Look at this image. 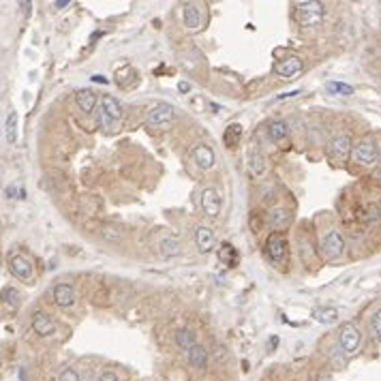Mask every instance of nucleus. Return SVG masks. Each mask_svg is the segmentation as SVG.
<instances>
[{"label":"nucleus","mask_w":381,"mask_h":381,"mask_svg":"<svg viewBox=\"0 0 381 381\" xmlns=\"http://www.w3.org/2000/svg\"><path fill=\"white\" fill-rule=\"evenodd\" d=\"M345 251V240L343 236L332 229V232L326 234V238H323V253H326L328 259H336V257H341Z\"/></svg>","instance_id":"nucleus-8"},{"label":"nucleus","mask_w":381,"mask_h":381,"mask_svg":"<svg viewBox=\"0 0 381 381\" xmlns=\"http://www.w3.org/2000/svg\"><path fill=\"white\" fill-rule=\"evenodd\" d=\"M193 159H195L199 169H212L214 163H217V154L210 146H197L193 150Z\"/></svg>","instance_id":"nucleus-13"},{"label":"nucleus","mask_w":381,"mask_h":381,"mask_svg":"<svg viewBox=\"0 0 381 381\" xmlns=\"http://www.w3.org/2000/svg\"><path fill=\"white\" fill-rule=\"evenodd\" d=\"M182 24L186 30H197L201 24V13L197 9V4L193 2H184L182 4Z\"/></svg>","instance_id":"nucleus-15"},{"label":"nucleus","mask_w":381,"mask_h":381,"mask_svg":"<svg viewBox=\"0 0 381 381\" xmlns=\"http://www.w3.org/2000/svg\"><path fill=\"white\" fill-rule=\"evenodd\" d=\"M247 167L253 178H261L265 174V156L261 154V150L257 146H251L247 150Z\"/></svg>","instance_id":"nucleus-10"},{"label":"nucleus","mask_w":381,"mask_h":381,"mask_svg":"<svg viewBox=\"0 0 381 381\" xmlns=\"http://www.w3.org/2000/svg\"><path fill=\"white\" fill-rule=\"evenodd\" d=\"M2 300H4V304H9V308H19L21 293L15 287H2Z\"/></svg>","instance_id":"nucleus-25"},{"label":"nucleus","mask_w":381,"mask_h":381,"mask_svg":"<svg viewBox=\"0 0 381 381\" xmlns=\"http://www.w3.org/2000/svg\"><path fill=\"white\" fill-rule=\"evenodd\" d=\"M371 332L375 339H381V308H377L371 317Z\"/></svg>","instance_id":"nucleus-30"},{"label":"nucleus","mask_w":381,"mask_h":381,"mask_svg":"<svg viewBox=\"0 0 381 381\" xmlns=\"http://www.w3.org/2000/svg\"><path fill=\"white\" fill-rule=\"evenodd\" d=\"M304 69V62L298 56H287L281 62L274 64V73L281 77V80H296V77L302 73Z\"/></svg>","instance_id":"nucleus-3"},{"label":"nucleus","mask_w":381,"mask_h":381,"mask_svg":"<svg viewBox=\"0 0 381 381\" xmlns=\"http://www.w3.org/2000/svg\"><path fill=\"white\" fill-rule=\"evenodd\" d=\"M375 178H377V180H379V182H381V167H379V169H377V174H375Z\"/></svg>","instance_id":"nucleus-38"},{"label":"nucleus","mask_w":381,"mask_h":381,"mask_svg":"<svg viewBox=\"0 0 381 381\" xmlns=\"http://www.w3.org/2000/svg\"><path fill=\"white\" fill-rule=\"evenodd\" d=\"M377 161H379V165H381V146L377 148Z\"/></svg>","instance_id":"nucleus-37"},{"label":"nucleus","mask_w":381,"mask_h":381,"mask_svg":"<svg viewBox=\"0 0 381 381\" xmlns=\"http://www.w3.org/2000/svg\"><path fill=\"white\" fill-rule=\"evenodd\" d=\"M219 257H221V261H225L227 265L238 263V253H236V249L232 247V244H223L221 251H219Z\"/></svg>","instance_id":"nucleus-27"},{"label":"nucleus","mask_w":381,"mask_h":381,"mask_svg":"<svg viewBox=\"0 0 381 381\" xmlns=\"http://www.w3.org/2000/svg\"><path fill=\"white\" fill-rule=\"evenodd\" d=\"M6 195H9V197H24L26 193H24V191H19L15 184H11V186H6Z\"/></svg>","instance_id":"nucleus-32"},{"label":"nucleus","mask_w":381,"mask_h":381,"mask_svg":"<svg viewBox=\"0 0 381 381\" xmlns=\"http://www.w3.org/2000/svg\"><path fill=\"white\" fill-rule=\"evenodd\" d=\"M360 330L356 328V323H343L341 326V332H339V343H341V349L345 354H356L358 347H360Z\"/></svg>","instance_id":"nucleus-2"},{"label":"nucleus","mask_w":381,"mask_h":381,"mask_svg":"<svg viewBox=\"0 0 381 381\" xmlns=\"http://www.w3.org/2000/svg\"><path fill=\"white\" fill-rule=\"evenodd\" d=\"M268 135H270V139L272 141H283L287 137V125L283 120H274V122H270V127H268Z\"/></svg>","instance_id":"nucleus-24"},{"label":"nucleus","mask_w":381,"mask_h":381,"mask_svg":"<svg viewBox=\"0 0 381 381\" xmlns=\"http://www.w3.org/2000/svg\"><path fill=\"white\" fill-rule=\"evenodd\" d=\"M32 330L37 332L39 336H49L56 330V323L52 321V317L45 313V311H34L32 313Z\"/></svg>","instance_id":"nucleus-12"},{"label":"nucleus","mask_w":381,"mask_h":381,"mask_svg":"<svg viewBox=\"0 0 381 381\" xmlns=\"http://www.w3.org/2000/svg\"><path fill=\"white\" fill-rule=\"evenodd\" d=\"M4 135H6V141L9 143L17 141V114L15 112H11L9 118L4 122Z\"/></svg>","instance_id":"nucleus-23"},{"label":"nucleus","mask_w":381,"mask_h":381,"mask_svg":"<svg viewBox=\"0 0 381 381\" xmlns=\"http://www.w3.org/2000/svg\"><path fill=\"white\" fill-rule=\"evenodd\" d=\"M58 381H84V377H82L75 369H71V366H69V369H64V371L60 373Z\"/></svg>","instance_id":"nucleus-31"},{"label":"nucleus","mask_w":381,"mask_h":381,"mask_svg":"<svg viewBox=\"0 0 381 381\" xmlns=\"http://www.w3.org/2000/svg\"><path fill=\"white\" fill-rule=\"evenodd\" d=\"M159 247H161L159 251H161L163 257H178V255L182 253V244H180V240H176V238H163Z\"/></svg>","instance_id":"nucleus-20"},{"label":"nucleus","mask_w":381,"mask_h":381,"mask_svg":"<svg viewBox=\"0 0 381 381\" xmlns=\"http://www.w3.org/2000/svg\"><path fill=\"white\" fill-rule=\"evenodd\" d=\"M54 302L58 306H73L75 302V289L67 283H60L54 287Z\"/></svg>","instance_id":"nucleus-17"},{"label":"nucleus","mask_w":381,"mask_h":381,"mask_svg":"<svg viewBox=\"0 0 381 381\" xmlns=\"http://www.w3.org/2000/svg\"><path fill=\"white\" fill-rule=\"evenodd\" d=\"M323 4L315 2V0H304V2L296 4V19L302 26H315L323 19Z\"/></svg>","instance_id":"nucleus-1"},{"label":"nucleus","mask_w":381,"mask_h":381,"mask_svg":"<svg viewBox=\"0 0 381 381\" xmlns=\"http://www.w3.org/2000/svg\"><path fill=\"white\" fill-rule=\"evenodd\" d=\"M354 161L358 165H371L377 161V146L371 139H362L354 146Z\"/></svg>","instance_id":"nucleus-5"},{"label":"nucleus","mask_w":381,"mask_h":381,"mask_svg":"<svg viewBox=\"0 0 381 381\" xmlns=\"http://www.w3.org/2000/svg\"><path fill=\"white\" fill-rule=\"evenodd\" d=\"M9 268L17 278H21V281H32V274H34L32 263H30V259H26L24 255H13L9 259Z\"/></svg>","instance_id":"nucleus-11"},{"label":"nucleus","mask_w":381,"mask_h":381,"mask_svg":"<svg viewBox=\"0 0 381 381\" xmlns=\"http://www.w3.org/2000/svg\"><path fill=\"white\" fill-rule=\"evenodd\" d=\"M189 364L195 366V369H204L208 364V351L201 347V345H195V347L189 351Z\"/></svg>","instance_id":"nucleus-22"},{"label":"nucleus","mask_w":381,"mask_h":381,"mask_svg":"<svg viewBox=\"0 0 381 381\" xmlns=\"http://www.w3.org/2000/svg\"><path fill=\"white\" fill-rule=\"evenodd\" d=\"M349 150H351V137L349 135H339V137H334L332 141H330V156H332V159L343 161L345 156L349 154Z\"/></svg>","instance_id":"nucleus-16"},{"label":"nucleus","mask_w":381,"mask_h":381,"mask_svg":"<svg viewBox=\"0 0 381 381\" xmlns=\"http://www.w3.org/2000/svg\"><path fill=\"white\" fill-rule=\"evenodd\" d=\"M195 244H197L199 253H210L214 249V234L208 225H199L195 229Z\"/></svg>","instance_id":"nucleus-14"},{"label":"nucleus","mask_w":381,"mask_h":381,"mask_svg":"<svg viewBox=\"0 0 381 381\" xmlns=\"http://www.w3.org/2000/svg\"><path fill=\"white\" fill-rule=\"evenodd\" d=\"M300 95V90H293V92H287V95H281L278 97V101H283V99H291V97H298Z\"/></svg>","instance_id":"nucleus-36"},{"label":"nucleus","mask_w":381,"mask_h":381,"mask_svg":"<svg viewBox=\"0 0 381 381\" xmlns=\"http://www.w3.org/2000/svg\"><path fill=\"white\" fill-rule=\"evenodd\" d=\"M75 101H77V107H80L84 114H90L97 105V95L88 88H82V90L75 92Z\"/></svg>","instance_id":"nucleus-18"},{"label":"nucleus","mask_w":381,"mask_h":381,"mask_svg":"<svg viewBox=\"0 0 381 381\" xmlns=\"http://www.w3.org/2000/svg\"><path fill=\"white\" fill-rule=\"evenodd\" d=\"M176 343H178V347H180V349L191 351L197 345V336H195L193 330L182 328V330H178V332H176Z\"/></svg>","instance_id":"nucleus-19"},{"label":"nucleus","mask_w":381,"mask_h":381,"mask_svg":"<svg viewBox=\"0 0 381 381\" xmlns=\"http://www.w3.org/2000/svg\"><path fill=\"white\" fill-rule=\"evenodd\" d=\"M326 90L332 92V95H341V97L354 95V88H351L349 84H343V82H328V84H326Z\"/></svg>","instance_id":"nucleus-28"},{"label":"nucleus","mask_w":381,"mask_h":381,"mask_svg":"<svg viewBox=\"0 0 381 381\" xmlns=\"http://www.w3.org/2000/svg\"><path fill=\"white\" fill-rule=\"evenodd\" d=\"M240 135H242V127L240 125H229L227 131H225V143L227 146H236V143L240 141Z\"/></svg>","instance_id":"nucleus-29"},{"label":"nucleus","mask_w":381,"mask_h":381,"mask_svg":"<svg viewBox=\"0 0 381 381\" xmlns=\"http://www.w3.org/2000/svg\"><path fill=\"white\" fill-rule=\"evenodd\" d=\"M178 90H180V92H189V90H191V84H189V82H180V84H178Z\"/></svg>","instance_id":"nucleus-35"},{"label":"nucleus","mask_w":381,"mask_h":381,"mask_svg":"<svg viewBox=\"0 0 381 381\" xmlns=\"http://www.w3.org/2000/svg\"><path fill=\"white\" fill-rule=\"evenodd\" d=\"M221 206H223L221 193L214 189V186H208V189L201 193V210H204L208 217H217L221 212Z\"/></svg>","instance_id":"nucleus-9"},{"label":"nucleus","mask_w":381,"mask_h":381,"mask_svg":"<svg viewBox=\"0 0 381 381\" xmlns=\"http://www.w3.org/2000/svg\"><path fill=\"white\" fill-rule=\"evenodd\" d=\"M176 118V112H174V105L169 103H159L154 107V110H150L148 114V125L152 127H165L169 125L171 120Z\"/></svg>","instance_id":"nucleus-7"},{"label":"nucleus","mask_w":381,"mask_h":381,"mask_svg":"<svg viewBox=\"0 0 381 381\" xmlns=\"http://www.w3.org/2000/svg\"><path fill=\"white\" fill-rule=\"evenodd\" d=\"M122 118V107L120 103L114 97L110 95H105L103 99H101V120H103V125L105 127H112L116 120Z\"/></svg>","instance_id":"nucleus-4"},{"label":"nucleus","mask_w":381,"mask_h":381,"mask_svg":"<svg viewBox=\"0 0 381 381\" xmlns=\"http://www.w3.org/2000/svg\"><path fill=\"white\" fill-rule=\"evenodd\" d=\"M285 249H287V240H285V236L283 234H270L268 236V240H265V253H268V257L274 263L278 261H283V257H285Z\"/></svg>","instance_id":"nucleus-6"},{"label":"nucleus","mask_w":381,"mask_h":381,"mask_svg":"<svg viewBox=\"0 0 381 381\" xmlns=\"http://www.w3.org/2000/svg\"><path fill=\"white\" fill-rule=\"evenodd\" d=\"M268 221H270V225H272V227L281 229V227H285L287 223L291 221V214L287 212L285 208H272L270 214H268Z\"/></svg>","instance_id":"nucleus-21"},{"label":"nucleus","mask_w":381,"mask_h":381,"mask_svg":"<svg viewBox=\"0 0 381 381\" xmlns=\"http://www.w3.org/2000/svg\"><path fill=\"white\" fill-rule=\"evenodd\" d=\"M315 319H317L319 323H334L336 319H339V311L332 308V306L319 308V311H315Z\"/></svg>","instance_id":"nucleus-26"},{"label":"nucleus","mask_w":381,"mask_h":381,"mask_svg":"<svg viewBox=\"0 0 381 381\" xmlns=\"http://www.w3.org/2000/svg\"><path fill=\"white\" fill-rule=\"evenodd\" d=\"M69 4H71V0H58V2H54L56 9H67Z\"/></svg>","instance_id":"nucleus-34"},{"label":"nucleus","mask_w":381,"mask_h":381,"mask_svg":"<svg viewBox=\"0 0 381 381\" xmlns=\"http://www.w3.org/2000/svg\"><path fill=\"white\" fill-rule=\"evenodd\" d=\"M99 381H118V375L114 371H103V373H101V377H99Z\"/></svg>","instance_id":"nucleus-33"}]
</instances>
